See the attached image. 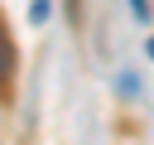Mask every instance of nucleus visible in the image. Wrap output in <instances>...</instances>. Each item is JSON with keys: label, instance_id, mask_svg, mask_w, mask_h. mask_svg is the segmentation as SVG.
Wrapping results in <instances>:
<instances>
[{"label": "nucleus", "instance_id": "f03ea898", "mask_svg": "<svg viewBox=\"0 0 154 145\" xmlns=\"http://www.w3.org/2000/svg\"><path fill=\"white\" fill-rule=\"evenodd\" d=\"M149 58H154V39H149Z\"/></svg>", "mask_w": 154, "mask_h": 145}, {"label": "nucleus", "instance_id": "f257e3e1", "mask_svg": "<svg viewBox=\"0 0 154 145\" xmlns=\"http://www.w3.org/2000/svg\"><path fill=\"white\" fill-rule=\"evenodd\" d=\"M14 77V39H10V29H5V19H0V87Z\"/></svg>", "mask_w": 154, "mask_h": 145}]
</instances>
